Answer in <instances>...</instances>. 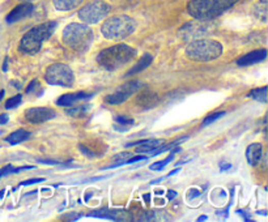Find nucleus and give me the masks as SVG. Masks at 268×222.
<instances>
[{"label": "nucleus", "mask_w": 268, "mask_h": 222, "mask_svg": "<svg viewBox=\"0 0 268 222\" xmlns=\"http://www.w3.org/2000/svg\"><path fill=\"white\" fill-rule=\"evenodd\" d=\"M238 0H190L187 12L195 20L211 21L232 8Z\"/></svg>", "instance_id": "nucleus-1"}, {"label": "nucleus", "mask_w": 268, "mask_h": 222, "mask_svg": "<svg viewBox=\"0 0 268 222\" xmlns=\"http://www.w3.org/2000/svg\"><path fill=\"white\" fill-rule=\"evenodd\" d=\"M136 50L126 43H119V45L110 46V47L103 48L102 51L97 55V63L100 64L106 71H117L121 67L130 63L131 60L135 58Z\"/></svg>", "instance_id": "nucleus-2"}, {"label": "nucleus", "mask_w": 268, "mask_h": 222, "mask_svg": "<svg viewBox=\"0 0 268 222\" xmlns=\"http://www.w3.org/2000/svg\"><path fill=\"white\" fill-rule=\"evenodd\" d=\"M58 24L55 21H47L31 29L20 41V50L28 55H34L41 51L43 42L54 34Z\"/></svg>", "instance_id": "nucleus-3"}, {"label": "nucleus", "mask_w": 268, "mask_h": 222, "mask_svg": "<svg viewBox=\"0 0 268 222\" xmlns=\"http://www.w3.org/2000/svg\"><path fill=\"white\" fill-rule=\"evenodd\" d=\"M62 41L67 47L76 51H85L93 42V30L87 24L72 22L64 27Z\"/></svg>", "instance_id": "nucleus-4"}, {"label": "nucleus", "mask_w": 268, "mask_h": 222, "mask_svg": "<svg viewBox=\"0 0 268 222\" xmlns=\"http://www.w3.org/2000/svg\"><path fill=\"white\" fill-rule=\"evenodd\" d=\"M223 54V45L219 41L207 38L195 39L186 47V55L194 62H212Z\"/></svg>", "instance_id": "nucleus-5"}, {"label": "nucleus", "mask_w": 268, "mask_h": 222, "mask_svg": "<svg viewBox=\"0 0 268 222\" xmlns=\"http://www.w3.org/2000/svg\"><path fill=\"white\" fill-rule=\"evenodd\" d=\"M136 22L127 15L109 17L101 26V33L108 39H123L135 32Z\"/></svg>", "instance_id": "nucleus-6"}, {"label": "nucleus", "mask_w": 268, "mask_h": 222, "mask_svg": "<svg viewBox=\"0 0 268 222\" xmlns=\"http://www.w3.org/2000/svg\"><path fill=\"white\" fill-rule=\"evenodd\" d=\"M45 80L47 84L55 85V87L71 88L75 82V73L72 68L67 64L54 63L46 69Z\"/></svg>", "instance_id": "nucleus-7"}, {"label": "nucleus", "mask_w": 268, "mask_h": 222, "mask_svg": "<svg viewBox=\"0 0 268 222\" xmlns=\"http://www.w3.org/2000/svg\"><path fill=\"white\" fill-rule=\"evenodd\" d=\"M110 12V6L102 0H94L78 11V18L84 24L92 25L100 22Z\"/></svg>", "instance_id": "nucleus-8"}, {"label": "nucleus", "mask_w": 268, "mask_h": 222, "mask_svg": "<svg viewBox=\"0 0 268 222\" xmlns=\"http://www.w3.org/2000/svg\"><path fill=\"white\" fill-rule=\"evenodd\" d=\"M213 29V25L209 21L203 20H194V21L184 24L181 29L178 30V37L182 41H195L209 34Z\"/></svg>", "instance_id": "nucleus-9"}, {"label": "nucleus", "mask_w": 268, "mask_h": 222, "mask_svg": "<svg viewBox=\"0 0 268 222\" xmlns=\"http://www.w3.org/2000/svg\"><path fill=\"white\" fill-rule=\"evenodd\" d=\"M142 88H144V84L142 81L131 80V81L126 82L122 87L117 88L115 92H113L112 94L106 96V103H109V105H121V103L126 102L127 99L130 98L132 94L138 93Z\"/></svg>", "instance_id": "nucleus-10"}, {"label": "nucleus", "mask_w": 268, "mask_h": 222, "mask_svg": "<svg viewBox=\"0 0 268 222\" xmlns=\"http://www.w3.org/2000/svg\"><path fill=\"white\" fill-rule=\"evenodd\" d=\"M55 115H57L55 111L48 107H32L25 111V119L33 124L45 123V122L54 119Z\"/></svg>", "instance_id": "nucleus-11"}, {"label": "nucleus", "mask_w": 268, "mask_h": 222, "mask_svg": "<svg viewBox=\"0 0 268 222\" xmlns=\"http://www.w3.org/2000/svg\"><path fill=\"white\" fill-rule=\"evenodd\" d=\"M89 217H98V218H108L113 219V221H131L132 216L130 213H127L126 210L121 209H97L91 212L88 214Z\"/></svg>", "instance_id": "nucleus-12"}, {"label": "nucleus", "mask_w": 268, "mask_h": 222, "mask_svg": "<svg viewBox=\"0 0 268 222\" xmlns=\"http://www.w3.org/2000/svg\"><path fill=\"white\" fill-rule=\"evenodd\" d=\"M158 102H160V98L153 90H142L136 98V105L142 107L143 110H151V108L156 107Z\"/></svg>", "instance_id": "nucleus-13"}, {"label": "nucleus", "mask_w": 268, "mask_h": 222, "mask_svg": "<svg viewBox=\"0 0 268 222\" xmlns=\"http://www.w3.org/2000/svg\"><path fill=\"white\" fill-rule=\"evenodd\" d=\"M33 4L31 3H25V4H20V6L15 7V8L8 13V16L6 17V21L8 24H13L16 21H20L22 18L31 16L32 12H33Z\"/></svg>", "instance_id": "nucleus-14"}, {"label": "nucleus", "mask_w": 268, "mask_h": 222, "mask_svg": "<svg viewBox=\"0 0 268 222\" xmlns=\"http://www.w3.org/2000/svg\"><path fill=\"white\" fill-rule=\"evenodd\" d=\"M265 58H267V50L265 48H258V50H254V51L249 52V54L237 59V64L241 67L253 66V64L263 62Z\"/></svg>", "instance_id": "nucleus-15"}, {"label": "nucleus", "mask_w": 268, "mask_h": 222, "mask_svg": "<svg viewBox=\"0 0 268 222\" xmlns=\"http://www.w3.org/2000/svg\"><path fill=\"white\" fill-rule=\"evenodd\" d=\"M91 93H85V92H76V93H68L63 94L59 98L57 99V105L58 106H72L75 103L80 102V101H84V99L91 98Z\"/></svg>", "instance_id": "nucleus-16"}, {"label": "nucleus", "mask_w": 268, "mask_h": 222, "mask_svg": "<svg viewBox=\"0 0 268 222\" xmlns=\"http://www.w3.org/2000/svg\"><path fill=\"white\" fill-rule=\"evenodd\" d=\"M260 157H262V145L259 143L250 144L246 149V159L251 166H256L259 163Z\"/></svg>", "instance_id": "nucleus-17"}, {"label": "nucleus", "mask_w": 268, "mask_h": 222, "mask_svg": "<svg viewBox=\"0 0 268 222\" xmlns=\"http://www.w3.org/2000/svg\"><path fill=\"white\" fill-rule=\"evenodd\" d=\"M164 141L160 140V138H147L145 140V143H143V144L139 145L138 148H136V153H149L151 154L152 152H153L154 149H156L157 147H160L161 144H163Z\"/></svg>", "instance_id": "nucleus-18"}, {"label": "nucleus", "mask_w": 268, "mask_h": 222, "mask_svg": "<svg viewBox=\"0 0 268 222\" xmlns=\"http://www.w3.org/2000/svg\"><path fill=\"white\" fill-rule=\"evenodd\" d=\"M31 137V132L29 131H25V129H17L15 132H12L11 135H8L6 137L7 143H9L11 145H16L20 144L22 141L28 140V138Z\"/></svg>", "instance_id": "nucleus-19"}, {"label": "nucleus", "mask_w": 268, "mask_h": 222, "mask_svg": "<svg viewBox=\"0 0 268 222\" xmlns=\"http://www.w3.org/2000/svg\"><path fill=\"white\" fill-rule=\"evenodd\" d=\"M52 3L58 11L66 12V11H72L77 8L83 3V0H52Z\"/></svg>", "instance_id": "nucleus-20"}, {"label": "nucleus", "mask_w": 268, "mask_h": 222, "mask_svg": "<svg viewBox=\"0 0 268 222\" xmlns=\"http://www.w3.org/2000/svg\"><path fill=\"white\" fill-rule=\"evenodd\" d=\"M152 60H153V58H152V55H149V54H147L143 58H140L138 63L132 67V69L127 72V76L135 75V73H139V72H142V71H144L145 68H148V67L151 66Z\"/></svg>", "instance_id": "nucleus-21"}, {"label": "nucleus", "mask_w": 268, "mask_h": 222, "mask_svg": "<svg viewBox=\"0 0 268 222\" xmlns=\"http://www.w3.org/2000/svg\"><path fill=\"white\" fill-rule=\"evenodd\" d=\"M89 110H91V106L89 105H80L76 106V107L68 108V110H67V114L73 118H83L88 114V111Z\"/></svg>", "instance_id": "nucleus-22"}, {"label": "nucleus", "mask_w": 268, "mask_h": 222, "mask_svg": "<svg viewBox=\"0 0 268 222\" xmlns=\"http://www.w3.org/2000/svg\"><path fill=\"white\" fill-rule=\"evenodd\" d=\"M247 97H251V98L260 101V102H267V87L253 89L250 93L247 94Z\"/></svg>", "instance_id": "nucleus-23"}, {"label": "nucleus", "mask_w": 268, "mask_h": 222, "mask_svg": "<svg viewBox=\"0 0 268 222\" xmlns=\"http://www.w3.org/2000/svg\"><path fill=\"white\" fill-rule=\"evenodd\" d=\"M225 114H226V111H216V113H212V114H209L208 117L204 118V120H203V123H202V127H205V126H208V124L213 123V122H216L217 119L223 118Z\"/></svg>", "instance_id": "nucleus-24"}, {"label": "nucleus", "mask_w": 268, "mask_h": 222, "mask_svg": "<svg viewBox=\"0 0 268 222\" xmlns=\"http://www.w3.org/2000/svg\"><path fill=\"white\" fill-rule=\"evenodd\" d=\"M21 99H22L21 94H17V96L12 97V98H9L8 101L6 102V108L7 110H9V108L17 107V106L21 103Z\"/></svg>", "instance_id": "nucleus-25"}, {"label": "nucleus", "mask_w": 268, "mask_h": 222, "mask_svg": "<svg viewBox=\"0 0 268 222\" xmlns=\"http://www.w3.org/2000/svg\"><path fill=\"white\" fill-rule=\"evenodd\" d=\"M256 16L260 17L263 21H265V17H267V11H265V2H262L260 6H256Z\"/></svg>", "instance_id": "nucleus-26"}, {"label": "nucleus", "mask_w": 268, "mask_h": 222, "mask_svg": "<svg viewBox=\"0 0 268 222\" xmlns=\"http://www.w3.org/2000/svg\"><path fill=\"white\" fill-rule=\"evenodd\" d=\"M115 122L118 124H122V126H131V124H133V119L126 117H115Z\"/></svg>", "instance_id": "nucleus-27"}, {"label": "nucleus", "mask_w": 268, "mask_h": 222, "mask_svg": "<svg viewBox=\"0 0 268 222\" xmlns=\"http://www.w3.org/2000/svg\"><path fill=\"white\" fill-rule=\"evenodd\" d=\"M38 88H39L38 80H32L31 84H29V85H28V87H26V90H25V93H26V94L34 93L36 90H38Z\"/></svg>", "instance_id": "nucleus-28"}, {"label": "nucleus", "mask_w": 268, "mask_h": 222, "mask_svg": "<svg viewBox=\"0 0 268 222\" xmlns=\"http://www.w3.org/2000/svg\"><path fill=\"white\" fill-rule=\"evenodd\" d=\"M78 150L83 152V154H84L85 157H88V158H93V157H96V154H94L92 150H89L87 147H85V145H83V144L78 145Z\"/></svg>", "instance_id": "nucleus-29"}, {"label": "nucleus", "mask_w": 268, "mask_h": 222, "mask_svg": "<svg viewBox=\"0 0 268 222\" xmlns=\"http://www.w3.org/2000/svg\"><path fill=\"white\" fill-rule=\"evenodd\" d=\"M43 178H33V179H28L25 180V182H21L20 183V186H31V184H37V183H41V182H43Z\"/></svg>", "instance_id": "nucleus-30"}, {"label": "nucleus", "mask_w": 268, "mask_h": 222, "mask_svg": "<svg viewBox=\"0 0 268 222\" xmlns=\"http://www.w3.org/2000/svg\"><path fill=\"white\" fill-rule=\"evenodd\" d=\"M148 157L145 156H135V157H131V158L126 159V165H130V163H135L138 162V161H147Z\"/></svg>", "instance_id": "nucleus-31"}, {"label": "nucleus", "mask_w": 268, "mask_h": 222, "mask_svg": "<svg viewBox=\"0 0 268 222\" xmlns=\"http://www.w3.org/2000/svg\"><path fill=\"white\" fill-rule=\"evenodd\" d=\"M165 162H164V161H158V162H154V163H152L151 166H149V169H151V170H153V171H161V170H164V168H165Z\"/></svg>", "instance_id": "nucleus-32"}, {"label": "nucleus", "mask_w": 268, "mask_h": 222, "mask_svg": "<svg viewBox=\"0 0 268 222\" xmlns=\"http://www.w3.org/2000/svg\"><path fill=\"white\" fill-rule=\"evenodd\" d=\"M131 156V153H128V152H123V153H119L117 154V156L113 157V159L114 161H126V159H128V157Z\"/></svg>", "instance_id": "nucleus-33"}, {"label": "nucleus", "mask_w": 268, "mask_h": 222, "mask_svg": "<svg viewBox=\"0 0 268 222\" xmlns=\"http://www.w3.org/2000/svg\"><path fill=\"white\" fill-rule=\"evenodd\" d=\"M37 162H42L46 163V165H58L59 163L57 161H51V159H37Z\"/></svg>", "instance_id": "nucleus-34"}, {"label": "nucleus", "mask_w": 268, "mask_h": 222, "mask_svg": "<svg viewBox=\"0 0 268 222\" xmlns=\"http://www.w3.org/2000/svg\"><path fill=\"white\" fill-rule=\"evenodd\" d=\"M229 169H232V165H230V163H225V162L220 163V171L229 170Z\"/></svg>", "instance_id": "nucleus-35"}, {"label": "nucleus", "mask_w": 268, "mask_h": 222, "mask_svg": "<svg viewBox=\"0 0 268 222\" xmlns=\"http://www.w3.org/2000/svg\"><path fill=\"white\" fill-rule=\"evenodd\" d=\"M8 115L7 114H2L0 115V124H2V126H3V124H7V122H8Z\"/></svg>", "instance_id": "nucleus-36"}, {"label": "nucleus", "mask_w": 268, "mask_h": 222, "mask_svg": "<svg viewBox=\"0 0 268 222\" xmlns=\"http://www.w3.org/2000/svg\"><path fill=\"white\" fill-rule=\"evenodd\" d=\"M175 196H177V192H175V191H173V189H169V191H168V199H169V200H173V199H174Z\"/></svg>", "instance_id": "nucleus-37"}, {"label": "nucleus", "mask_w": 268, "mask_h": 222, "mask_svg": "<svg viewBox=\"0 0 268 222\" xmlns=\"http://www.w3.org/2000/svg\"><path fill=\"white\" fill-rule=\"evenodd\" d=\"M105 178H108L106 175H103V177H96V178H89V179L84 180V182H96V180H100V179H105Z\"/></svg>", "instance_id": "nucleus-38"}, {"label": "nucleus", "mask_w": 268, "mask_h": 222, "mask_svg": "<svg viewBox=\"0 0 268 222\" xmlns=\"http://www.w3.org/2000/svg\"><path fill=\"white\" fill-rule=\"evenodd\" d=\"M7 71H8V58L4 59V63H3V72H7Z\"/></svg>", "instance_id": "nucleus-39"}, {"label": "nucleus", "mask_w": 268, "mask_h": 222, "mask_svg": "<svg viewBox=\"0 0 268 222\" xmlns=\"http://www.w3.org/2000/svg\"><path fill=\"white\" fill-rule=\"evenodd\" d=\"M178 171H179V169H175V170H173V171H170V173H169L168 175H166V177H172V175H174V174H177Z\"/></svg>", "instance_id": "nucleus-40"}, {"label": "nucleus", "mask_w": 268, "mask_h": 222, "mask_svg": "<svg viewBox=\"0 0 268 222\" xmlns=\"http://www.w3.org/2000/svg\"><path fill=\"white\" fill-rule=\"evenodd\" d=\"M144 200H145V203H147V204H148V203H149V193H145Z\"/></svg>", "instance_id": "nucleus-41"}, {"label": "nucleus", "mask_w": 268, "mask_h": 222, "mask_svg": "<svg viewBox=\"0 0 268 222\" xmlns=\"http://www.w3.org/2000/svg\"><path fill=\"white\" fill-rule=\"evenodd\" d=\"M198 221H199V222H202V221H207V216H202V217H199V218H198Z\"/></svg>", "instance_id": "nucleus-42"}, {"label": "nucleus", "mask_w": 268, "mask_h": 222, "mask_svg": "<svg viewBox=\"0 0 268 222\" xmlns=\"http://www.w3.org/2000/svg\"><path fill=\"white\" fill-rule=\"evenodd\" d=\"M4 94H6V92H4V90H0V101H2V99H3Z\"/></svg>", "instance_id": "nucleus-43"}, {"label": "nucleus", "mask_w": 268, "mask_h": 222, "mask_svg": "<svg viewBox=\"0 0 268 222\" xmlns=\"http://www.w3.org/2000/svg\"><path fill=\"white\" fill-rule=\"evenodd\" d=\"M12 85L16 88H21V84H20V82H12Z\"/></svg>", "instance_id": "nucleus-44"}, {"label": "nucleus", "mask_w": 268, "mask_h": 222, "mask_svg": "<svg viewBox=\"0 0 268 222\" xmlns=\"http://www.w3.org/2000/svg\"><path fill=\"white\" fill-rule=\"evenodd\" d=\"M258 213H259V214H263V216H265V214H267V212H265V210H259V212H258Z\"/></svg>", "instance_id": "nucleus-45"}, {"label": "nucleus", "mask_w": 268, "mask_h": 222, "mask_svg": "<svg viewBox=\"0 0 268 222\" xmlns=\"http://www.w3.org/2000/svg\"><path fill=\"white\" fill-rule=\"evenodd\" d=\"M25 2H29V0H25Z\"/></svg>", "instance_id": "nucleus-46"}, {"label": "nucleus", "mask_w": 268, "mask_h": 222, "mask_svg": "<svg viewBox=\"0 0 268 222\" xmlns=\"http://www.w3.org/2000/svg\"><path fill=\"white\" fill-rule=\"evenodd\" d=\"M262 2H265V0H262Z\"/></svg>", "instance_id": "nucleus-47"}]
</instances>
